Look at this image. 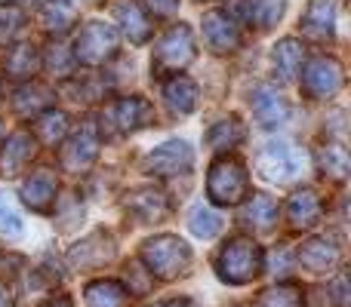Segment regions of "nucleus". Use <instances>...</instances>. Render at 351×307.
Instances as JSON below:
<instances>
[{
  "label": "nucleus",
  "mask_w": 351,
  "mask_h": 307,
  "mask_svg": "<svg viewBox=\"0 0 351 307\" xmlns=\"http://www.w3.org/2000/svg\"><path fill=\"white\" fill-rule=\"evenodd\" d=\"M265 271V252L250 237H234L216 255V273L228 286H247Z\"/></svg>",
  "instance_id": "1"
},
{
  "label": "nucleus",
  "mask_w": 351,
  "mask_h": 307,
  "mask_svg": "<svg viewBox=\"0 0 351 307\" xmlns=\"http://www.w3.org/2000/svg\"><path fill=\"white\" fill-rule=\"evenodd\" d=\"M142 261L158 280H179L191 267V246L173 234H160L142 246Z\"/></svg>",
  "instance_id": "2"
},
{
  "label": "nucleus",
  "mask_w": 351,
  "mask_h": 307,
  "mask_svg": "<svg viewBox=\"0 0 351 307\" xmlns=\"http://www.w3.org/2000/svg\"><path fill=\"white\" fill-rule=\"evenodd\" d=\"M206 197L216 206H237L243 197H250L247 166L234 157L216 160L210 166V175H206Z\"/></svg>",
  "instance_id": "3"
},
{
  "label": "nucleus",
  "mask_w": 351,
  "mask_h": 307,
  "mask_svg": "<svg viewBox=\"0 0 351 307\" xmlns=\"http://www.w3.org/2000/svg\"><path fill=\"white\" fill-rule=\"evenodd\" d=\"M194 59V37L188 25H173L164 37H160L158 49H154L152 59V71L158 77H167V74H179L185 65H191Z\"/></svg>",
  "instance_id": "4"
},
{
  "label": "nucleus",
  "mask_w": 351,
  "mask_h": 307,
  "mask_svg": "<svg viewBox=\"0 0 351 307\" xmlns=\"http://www.w3.org/2000/svg\"><path fill=\"white\" fill-rule=\"evenodd\" d=\"M256 169H259L262 178L278 181V185H290L302 172V157H299V151L290 142H268L256 154Z\"/></svg>",
  "instance_id": "5"
},
{
  "label": "nucleus",
  "mask_w": 351,
  "mask_h": 307,
  "mask_svg": "<svg viewBox=\"0 0 351 307\" xmlns=\"http://www.w3.org/2000/svg\"><path fill=\"white\" fill-rule=\"evenodd\" d=\"M117 53V31L105 22H86L74 43V59L84 65H102Z\"/></svg>",
  "instance_id": "6"
},
{
  "label": "nucleus",
  "mask_w": 351,
  "mask_h": 307,
  "mask_svg": "<svg viewBox=\"0 0 351 307\" xmlns=\"http://www.w3.org/2000/svg\"><path fill=\"white\" fill-rule=\"evenodd\" d=\"M194 163V151L188 142H167V145L154 148L152 154L142 157V172L154 175V178H170V175L188 172Z\"/></svg>",
  "instance_id": "7"
},
{
  "label": "nucleus",
  "mask_w": 351,
  "mask_h": 307,
  "mask_svg": "<svg viewBox=\"0 0 351 307\" xmlns=\"http://www.w3.org/2000/svg\"><path fill=\"white\" fill-rule=\"evenodd\" d=\"M342 80V65L333 59V55H317V59L308 62V68L302 71V92L308 98H330L333 92H339Z\"/></svg>",
  "instance_id": "8"
},
{
  "label": "nucleus",
  "mask_w": 351,
  "mask_h": 307,
  "mask_svg": "<svg viewBox=\"0 0 351 307\" xmlns=\"http://www.w3.org/2000/svg\"><path fill=\"white\" fill-rule=\"evenodd\" d=\"M96 157H99V135H96V129L93 126H84L80 133H74L71 139L62 145L59 163H62L65 172L80 175V172H86V169L96 163Z\"/></svg>",
  "instance_id": "9"
},
{
  "label": "nucleus",
  "mask_w": 351,
  "mask_h": 307,
  "mask_svg": "<svg viewBox=\"0 0 351 307\" xmlns=\"http://www.w3.org/2000/svg\"><path fill=\"white\" fill-rule=\"evenodd\" d=\"M111 258H114V237L105 234V230H93L90 237H84L68 252V261H71L74 271H96Z\"/></svg>",
  "instance_id": "10"
},
{
  "label": "nucleus",
  "mask_w": 351,
  "mask_h": 307,
  "mask_svg": "<svg viewBox=\"0 0 351 307\" xmlns=\"http://www.w3.org/2000/svg\"><path fill=\"white\" fill-rule=\"evenodd\" d=\"M204 43L219 55L234 53V49L241 46V28H237V22L228 12L210 10L204 16Z\"/></svg>",
  "instance_id": "11"
},
{
  "label": "nucleus",
  "mask_w": 351,
  "mask_h": 307,
  "mask_svg": "<svg viewBox=\"0 0 351 307\" xmlns=\"http://www.w3.org/2000/svg\"><path fill=\"white\" fill-rule=\"evenodd\" d=\"M339 0H311L302 16V34L315 43H330L336 37Z\"/></svg>",
  "instance_id": "12"
},
{
  "label": "nucleus",
  "mask_w": 351,
  "mask_h": 307,
  "mask_svg": "<svg viewBox=\"0 0 351 307\" xmlns=\"http://www.w3.org/2000/svg\"><path fill=\"white\" fill-rule=\"evenodd\" d=\"M250 108H253V117L262 123L265 129L274 126H284L290 120V102L280 96L274 86L262 83L253 90V98H250Z\"/></svg>",
  "instance_id": "13"
},
{
  "label": "nucleus",
  "mask_w": 351,
  "mask_h": 307,
  "mask_svg": "<svg viewBox=\"0 0 351 307\" xmlns=\"http://www.w3.org/2000/svg\"><path fill=\"white\" fill-rule=\"evenodd\" d=\"M296 261L308 273H330V271H336V267H339L342 249L336 246L333 240H327V237H315V240H308V243H302V246H299Z\"/></svg>",
  "instance_id": "14"
},
{
  "label": "nucleus",
  "mask_w": 351,
  "mask_h": 307,
  "mask_svg": "<svg viewBox=\"0 0 351 307\" xmlns=\"http://www.w3.org/2000/svg\"><path fill=\"white\" fill-rule=\"evenodd\" d=\"M324 218V200L317 197L311 187H302L290 197L287 203V222H290L293 230H311L317 228Z\"/></svg>",
  "instance_id": "15"
},
{
  "label": "nucleus",
  "mask_w": 351,
  "mask_h": 307,
  "mask_svg": "<svg viewBox=\"0 0 351 307\" xmlns=\"http://www.w3.org/2000/svg\"><path fill=\"white\" fill-rule=\"evenodd\" d=\"M111 123H114L117 133H136V129L154 123V108H152V102L142 96L121 98V102L111 108Z\"/></svg>",
  "instance_id": "16"
},
{
  "label": "nucleus",
  "mask_w": 351,
  "mask_h": 307,
  "mask_svg": "<svg viewBox=\"0 0 351 307\" xmlns=\"http://www.w3.org/2000/svg\"><path fill=\"white\" fill-rule=\"evenodd\" d=\"M37 157V142L28 129H19L6 139V145L0 148V172L3 175H19L25 172L31 160Z\"/></svg>",
  "instance_id": "17"
},
{
  "label": "nucleus",
  "mask_w": 351,
  "mask_h": 307,
  "mask_svg": "<svg viewBox=\"0 0 351 307\" xmlns=\"http://www.w3.org/2000/svg\"><path fill=\"white\" fill-rule=\"evenodd\" d=\"M56 175L53 169H37V172H31L28 178L22 181V200L25 206H31L34 212H53L56 209Z\"/></svg>",
  "instance_id": "18"
},
{
  "label": "nucleus",
  "mask_w": 351,
  "mask_h": 307,
  "mask_svg": "<svg viewBox=\"0 0 351 307\" xmlns=\"http://www.w3.org/2000/svg\"><path fill=\"white\" fill-rule=\"evenodd\" d=\"M123 206L139 224H154L167 215V197L160 191H154V187H139V191L127 193Z\"/></svg>",
  "instance_id": "19"
},
{
  "label": "nucleus",
  "mask_w": 351,
  "mask_h": 307,
  "mask_svg": "<svg viewBox=\"0 0 351 307\" xmlns=\"http://www.w3.org/2000/svg\"><path fill=\"white\" fill-rule=\"evenodd\" d=\"M114 18L121 22V28H123V34L130 37V43H145L154 31L152 18L145 16V10H142L136 0H121V3H114Z\"/></svg>",
  "instance_id": "20"
},
{
  "label": "nucleus",
  "mask_w": 351,
  "mask_h": 307,
  "mask_svg": "<svg viewBox=\"0 0 351 307\" xmlns=\"http://www.w3.org/2000/svg\"><path fill=\"white\" fill-rule=\"evenodd\" d=\"M164 98H167V105H170L173 114L185 117V114H191V111L197 108L200 90H197V83H194L191 77H185V74H173V77L164 83Z\"/></svg>",
  "instance_id": "21"
},
{
  "label": "nucleus",
  "mask_w": 351,
  "mask_h": 307,
  "mask_svg": "<svg viewBox=\"0 0 351 307\" xmlns=\"http://www.w3.org/2000/svg\"><path fill=\"white\" fill-rule=\"evenodd\" d=\"M43 59H40V49L34 43H19L6 53V62H3V71L6 77L12 80H31L37 71H40Z\"/></svg>",
  "instance_id": "22"
},
{
  "label": "nucleus",
  "mask_w": 351,
  "mask_h": 307,
  "mask_svg": "<svg viewBox=\"0 0 351 307\" xmlns=\"http://www.w3.org/2000/svg\"><path fill=\"white\" fill-rule=\"evenodd\" d=\"M127 286L117 280H93L84 289L86 307H127Z\"/></svg>",
  "instance_id": "23"
},
{
  "label": "nucleus",
  "mask_w": 351,
  "mask_h": 307,
  "mask_svg": "<svg viewBox=\"0 0 351 307\" xmlns=\"http://www.w3.org/2000/svg\"><path fill=\"white\" fill-rule=\"evenodd\" d=\"M302 59H305V49H302V43H299L296 37H284V40L274 46V53H271L274 71H278V77L284 80V83L302 71Z\"/></svg>",
  "instance_id": "24"
},
{
  "label": "nucleus",
  "mask_w": 351,
  "mask_h": 307,
  "mask_svg": "<svg viewBox=\"0 0 351 307\" xmlns=\"http://www.w3.org/2000/svg\"><path fill=\"white\" fill-rule=\"evenodd\" d=\"M274 218H278V200L268 197V193H253L241 212V222L253 230H268Z\"/></svg>",
  "instance_id": "25"
},
{
  "label": "nucleus",
  "mask_w": 351,
  "mask_h": 307,
  "mask_svg": "<svg viewBox=\"0 0 351 307\" xmlns=\"http://www.w3.org/2000/svg\"><path fill=\"white\" fill-rule=\"evenodd\" d=\"M49 102H53V92L40 83H28L12 96V111L19 117H37L43 111H49Z\"/></svg>",
  "instance_id": "26"
},
{
  "label": "nucleus",
  "mask_w": 351,
  "mask_h": 307,
  "mask_svg": "<svg viewBox=\"0 0 351 307\" xmlns=\"http://www.w3.org/2000/svg\"><path fill=\"white\" fill-rule=\"evenodd\" d=\"M34 142H43L47 148L62 145V139L68 135V117L62 111H43L34 120Z\"/></svg>",
  "instance_id": "27"
},
{
  "label": "nucleus",
  "mask_w": 351,
  "mask_h": 307,
  "mask_svg": "<svg viewBox=\"0 0 351 307\" xmlns=\"http://www.w3.org/2000/svg\"><path fill=\"white\" fill-rule=\"evenodd\" d=\"M243 139H247V129H243V123L237 120V117H228V120L216 123V126L206 133V145H210L213 151H231V148H237Z\"/></svg>",
  "instance_id": "28"
},
{
  "label": "nucleus",
  "mask_w": 351,
  "mask_h": 307,
  "mask_svg": "<svg viewBox=\"0 0 351 307\" xmlns=\"http://www.w3.org/2000/svg\"><path fill=\"white\" fill-rule=\"evenodd\" d=\"M284 10H287V0H250L247 18H250V25H256L259 31H268L280 22Z\"/></svg>",
  "instance_id": "29"
},
{
  "label": "nucleus",
  "mask_w": 351,
  "mask_h": 307,
  "mask_svg": "<svg viewBox=\"0 0 351 307\" xmlns=\"http://www.w3.org/2000/svg\"><path fill=\"white\" fill-rule=\"evenodd\" d=\"M74 6L65 3V0H49V3H43L40 10V25L49 31V34H62V31H68L74 25Z\"/></svg>",
  "instance_id": "30"
},
{
  "label": "nucleus",
  "mask_w": 351,
  "mask_h": 307,
  "mask_svg": "<svg viewBox=\"0 0 351 307\" xmlns=\"http://www.w3.org/2000/svg\"><path fill=\"white\" fill-rule=\"evenodd\" d=\"M317 166H321V175L330 181H342L348 175V154L342 145H324L317 151Z\"/></svg>",
  "instance_id": "31"
},
{
  "label": "nucleus",
  "mask_w": 351,
  "mask_h": 307,
  "mask_svg": "<svg viewBox=\"0 0 351 307\" xmlns=\"http://www.w3.org/2000/svg\"><path fill=\"white\" fill-rule=\"evenodd\" d=\"M302 289L296 283H278L256 298V307H302Z\"/></svg>",
  "instance_id": "32"
},
{
  "label": "nucleus",
  "mask_w": 351,
  "mask_h": 307,
  "mask_svg": "<svg viewBox=\"0 0 351 307\" xmlns=\"http://www.w3.org/2000/svg\"><path fill=\"white\" fill-rule=\"evenodd\" d=\"M188 228H191V234L204 237V240H213V237L222 230V218L216 215V212H210L204 203H197L191 212H188Z\"/></svg>",
  "instance_id": "33"
},
{
  "label": "nucleus",
  "mask_w": 351,
  "mask_h": 307,
  "mask_svg": "<svg viewBox=\"0 0 351 307\" xmlns=\"http://www.w3.org/2000/svg\"><path fill=\"white\" fill-rule=\"evenodd\" d=\"M25 224L19 209L12 206V200L6 193H0V237H22Z\"/></svg>",
  "instance_id": "34"
},
{
  "label": "nucleus",
  "mask_w": 351,
  "mask_h": 307,
  "mask_svg": "<svg viewBox=\"0 0 351 307\" xmlns=\"http://www.w3.org/2000/svg\"><path fill=\"white\" fill-rule=\"evenodd\" d=\"M22 22H25V16L16 6H0V43L12 40L22 31Z\"/></svg>",
  "instance_id": "35"
},
{
  "label": "nucleus",
  "mask_w": 351,
  "mask_h": 307,
  "mask_svg": "<svg viewBox=\"0 0 351 307\" xmlns=\"http://www.w3.org/2000/svg\"><path fill=\"white\" fill-rule=\"evenodd\" d=\"M142 267H139V261H130L127 265V283L130 280H133V286H130V295H133V292H139V295H145L148 289H152V283H154V277H148V280H142Z\"/></svg>",
  "instance_id": "36"
},
{
  "label": "nucleus",
  "mask_w": 351,
  "mask_h": 307,
  "mask_svg": "<svg viewBox=\"0 0 351 307\" xmlns=\"http://www.w3.org/2000/svg\"><path fill=\"white\" fill-rule=\"evenodd\" d=\"M330 295H333V304L336 307H351V298H348V273L339 271L330 286Z\"/></svg>",
  "instance_id": "37"
},
{
  "label": "nucleus",
  "mask_w": 351,
  "mask_h": 307,
  "mask_svg": "<svg viewBox=\"0 0 351 307\" xmlns=\"http://www.w3.org/2000/svg\"><path fill=\"white\" fill-rule=\"evenodd\" d=\"M71 65H74V55H65V53H56V46H49V55H47V68L56 71L59 77L71 74Z\"/></svg>",
  "instance_id": "38"
},
{
  "label": "nucleus",
  "mask_w": 351,
  "mask_h": 307,
  "mask_svg": "<svg viewBox=\"0 0 351 307\" xmlns=\"http://www.w3.org/2000/svg\"><path fill=\"white\" fill-rule=\"evenodd\" d=\"M148 3V10L154 12V16H173L176 10H179V0H145Z\"/></svg>",
  "instance_id": "39"
},
{
  "label": "nucleus",
  "mask_w": 351,
  "mask_h": 307,
  "mask_svg": "<svg viewBox=\"0 0 351 307\" xmlns=\"http://www.w3.org/2000/svg\"><path fill=\"white\" fill-rule=\"evenodd\" d=\"M160 307H200L194 298H176V302H167V304H160Z\"/></svg>",
  "instance_id": "40"
},
{
  "label": "nucleus",
  "mask_w": 351,
  "mask_h": 307,
  "mask_svg": "<svg viewBox=\"0 0 351 307\" xmlns=\"http://www.w3.org/2000/svg\"><path fill=\"white\" fill-rule=\"evenodd\" d=\"M47 307H74V302L68 295H59V298H53V302H49Z\"/></svg>",
  "instance_id": "41"
},
{
  "label": "nucleus",
  "mask_w": 351,
  "mask_h": 307,
  "mask_svg": "<svg viewBox=\"0 0 351 307\" xmlns=\"http://www.w3.org/2000/svg\"><path fill=\"white\" fill-rule=\"evenodd\" d=\"M6 304V298H3V289H0V307H3Z\"/></svg>",
  "instance_id": "42"
},
{
  "label": "nucleus",
  "mask_w": 351,
  "mask_h": 307,
  "mask_svg": "<svg viewBox=\"0 0 351 307\" xmlns=\"http://www.w3.org/2000/svg\"><path fill=\"white\" fill-rule=\"evenodd\" d=\"M19 3H40V0H19Z\"/></svg>",
  "instance_id": "43"
},
{
  "label": "nucleus",
  "mask_w": 351,
  "mask_h": 307,
  "mask_svg": "<svg viewBox=\"0 0 351 307\" xmlns=\"http://www.w3.org/2000/svg\"><path fill=\"white\" fill-rule=\"evenodd\" d=\"M0 142H3V126H0Z\"/></svg>",
  "instance_id": "44"
},
{
  "label": "nucleus",
  "mask_w": 351,
  "mask_h": 307,
  "mask_svg": "<svg viewBox=\"0 0 351 307\" xmlns=\"http://www.w3.org/2000/svg\"><path fill=\"white\" fill-rule=\"evenodd\" d=\"M6 3H10V0H0V6H6Z\"/></svg>",
  "instance_id": "45"
},
{
  "label": "nucleus",
  "mask_w": 351,
  "mask_h": 307,
  "mask_svg": "<svg viewBox=\"0 0 351 307\" xmlns=\"http://www.w3.org/2000/svg\"><path fill=\"white\" fill-rule=\"evenodd\" d=\"M154 307H160V304H154Z\"/></svg>",
  "instance_id": "46"
}]
</instances>
